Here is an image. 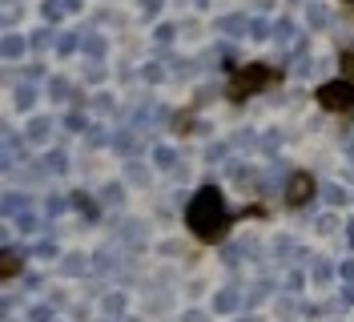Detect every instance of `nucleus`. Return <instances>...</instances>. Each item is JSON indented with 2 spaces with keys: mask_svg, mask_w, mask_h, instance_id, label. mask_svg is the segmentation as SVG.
I'll return each instance as SVG.
<instances>
[{
  "mask_svg": "<svg viewBox=\"0 0 354 322\" xmlns=\"http://www.w3.org/2000/svg\"><path fill=\"white\" fill-rule=\"evenodd\" d=\"M185 222H189V230L205 242H218L225 234V226H230V214H225V197H221L218 186H205V190L194 193V202H189V210H185Z\"/></svg>",
  "mask_w": 354,
  "mask_h": 322,
  "instance_id": "nucleus-1",
  "label": "nucleus"
},
{
  "mask_svg": "<svg viewBox=\"0 0 354 322\" xmlns=\"http://www.w3.org/2000/svg\"><path fill=\"white\" fill-rule=\"evenodd\" d=\"M270 81H274V73H270L266 64H245V69L234 73V81H230V97H234V101H242V97L258 93V89L270 85Z\"/></svg>",
  "mask_w": 354,
  "mask_h": 322,
  "instance_id": "nucleus-2",
  "label": "nucleus"
},
{
  "mask_svg": "<svg viewBox=\"0 0 354 322\" xmlns=\"http://www.w3.org/2000/svg\"><path fill=\"white\" fill-rule=\"evenodd\" d=\"M318 105L334 109V113L354 109V85H351V81H330V85H322V89H318Z\"/></svg>",
  "mask_w": 354,
  "mask_h": 322,
  "instance_id": "nucleus-3",
  "label": "nucleus"
},
{
  "mask_svg": "<svg viewBox=\"0 0 354 322\" xmlns=\"http://www.w3.org/2000/svg\"><path fill=\"white\" fill-rule=\"evenodd\" d=\"M310 197H314V177L310 173H294L286 181V202L290 206H306Z\"/></svg>",
  "mask_w": 354,
  "mask_h": 322,
  "instance_id": "nucleus-4",
  "label": "nucleus"
},
{
  "mask_svg": "<svg viewBox=\"0 0 354 322\" xmlns=\"http://www.w3.org/2000/svg\"><path fill=\"white\" fill-rule=\"evenodd\" d=\"M24 266V254L21 250H0V278H17Z\"/></svg>",
  "mask_w": 354,
  "mask_h": 322,
  "instance_id": "nucleus-5",
  "label": "nucleus"
},
{
  "mask_svg": "<svg viewBox=\"0 0 354 322\" xmlns=\"http://www.w3.org/2000/svg\"><path fill=\"white\" fill-rule=\"evenodd\" d=\"M73 8H77V0H48V4H44V17L57 21V17H65V12H73Z\"/></svg>",
  "mask_w": 354,
  "mask_h": 322,
  "instance_id": "nucleus-6",
  "label": "nucleus"
},
{
  "mask_svg": "<svg viewBox=\"0 0 354 322\" xmlns=\"http://www.w3.org/2000/svg\"><path fill=\"white\" fill-rule=\"evenodd\" d=\"M21 53H24L21 37H4V41H0V57H8V61H12V57H21Z\"/></svg>",
  "mask_w": 354,
  "mask_h": 322,
  "instance_id": "nucleus-7",
  "label": "nucleus"
},
{
  "mask_svg": "<svg viewBox=\"0 0 354 322\" xmlns=\"http://www.w3.org/2000/svg\"><path fill=\"white\" fill-rule=\"evenodd\" d=\"M234 306H238V294H234V290L218 294V310H221V314H225V310H234Z\"/></svg>",
  "mask_w": 354,
  "mask_h": 322,
  "instance_id": "nucleus-8",
  "label": "nucleus"
},
{
  "mask_svg": "<svg viewBox=\"0 0 354 322\" xmlns=\"http://www.w3.org/2000/svg\"><path fill=\"white\" fill-rule=\"evenodd\" d=\"M32 101H37V89L21 85V93H17V105H21V109H28V105H32Z\"/></svg>",
  "mask_w": 354,
  "mask_h": 322,
  "instance_id": "nucleus-9",
  "label": "nucleus"
},
{
  "mask_svg": "<svg viewBox=\"0 0 354 322\" xmlns=\"http://www.w3.org/2000/svg\"><path fill=\"white\" fill-rule=\"evenodd\" d=\"M245 28V17H230V21H221V33H242Z\"/></svg>",
  "mask_w": 354,
  "mask_h": 322,
  "instance_id": "nucleus-10",
  "label": "nucleus"
},
{
  "mask_svg": "<svg viewBox=\"0 0 354 322\" xmlns=\"http://www.w3.org/2000/svg\"><path fill=\"white\" fill-rule=\"evenodd\" d=\"M44 133H48V121H44V117H41V121H32V125H28V137H37V141H41Z\"/></svg>",
  "mask_w": 354,
  "mask_h": 322,
  "instance_id": "nucleus-11",
  "label": "nucleus"
},
{
  "mask_svg": "<svg viewBox=\"0 0 354 322\" xmlns=\"http://www.w3.org/2000/svg\"><path fill=\"white\" fill-rule=\"evenodd\" d=\"M12 153H17L12 145H4V150H0V170H8V166H12Z\"/></svg>",
  "mask_w": 354,
  "mask_h": 322,
  "instance_id": "nucleus-12",
  "label": "nucleus"
},
{
  "mask_svg": "<svg viewBox=\"0 0 354 322\" xmlns=\"http://www.w3.org/2000/svg\"><path fill=\"white\" fill-rule=\"evenodd\" d=\"M326 197H330L334 206H342V202H346V193L338 190V186H330V190H326Z\"/></svg>",
  "mask_w": 354,
  "mask_h": 322,
  "instance_id": "nucleus-13",
  "label": "nucleus"
},
{
  "mask_svg": "<svg viewBox=\"0 0 354 322\" xmlns=\"http://www.w3.org/2000/svg\"><path fill=\"white\" fill-rule=\"evenodd\" d=\"M342 73H346V77H354V53H342Z\"/></svg>",
  "mask_w": 354,
  "mask_h": 322,
  "instance_id": "nucleus-14",
  "label": "nucleus"
},
{
  "mask_svg": "<svg viewBox=\"0 0 354 322\" xmlns=\"http://www.w3.org/2000/svg\"><path fill=\"white\" fill-rule=\"evenodd\" d=\"M57 48H61V53H68V48H77V37H61V41H57Z\"/></svg>",
  "mask_w": 354,
  "mask_h": 322,
  "instance_id": "nucleus-15",
  "label": "nucleus"
},
{
  "mask_svg": "<svg viewBox=\"0 0 354 322\" xmlns=\"http://www.w3.org/2000/svg\"><path fill=\"white\" fill-rule=\"evenodd\" d=\"M157 166H174V153H169V150H157Z\"/></svg>",
  "mask_w": 354,
  "mask_h": 322,
  "instance_id": "nucleus-16",
  "label": "nucleus"
}]
</instances>
